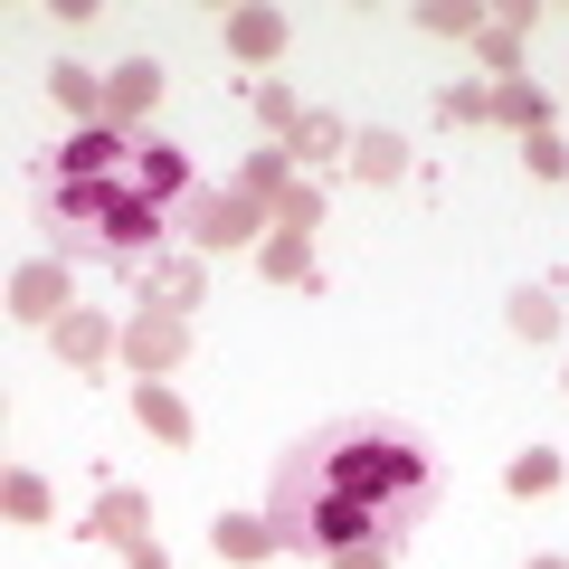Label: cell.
Here are the masks:
<instances>
[{
	"mask_svg": "<svg viewBox=\"0 0 569 569\" xmlns=\"http://www.w3.org/2000/svg\"><path fill=\"white\" fill-rule=\"evenodd\" d=\"M560 456H550V447H531V456H512V475H503V493H512V503H550V493H560Z\"/></svg>",
	"mask_w": 569,
	"mask_h": 569,
	"instance_id": "d6986e66",
	"label": "cell"
},
{
	"mask_svg": "<svg viewBox=\"0 0 569 569\" xmlns=\"http://www.w3.org/2000/svg\"><path fill=\"white\" fill-rule=\"evenodd\" d=\"M86 531L96 541H152V493H133V485H114V493H96V512H86Z\"/></svg>",
	"mask_w": 569,
	"mask_h": 569,
	"instance_id": "9c48e42d",
	"label": "cell"
},
{
	"mask_svg": "<svg viewBox=\"0 0 569 569\" xmlns=\"http://www.w3.org/2000/svg\"><path fill=\"white\" fill-rule=\"evenodd\" d=\"M228 48H238L247 67H276L284 58V20L276 10H228Z\"/></svg>",
	"mask_w": 569,
	"mask_h": 569,
	"instance_id": "4fadbf2b",
	"label": "cell"
},
{
	"mask_svg": "<svg viewBox=\"0 0 569 569\" xmlns=\"http://www.w3.org/2000/svg\"><path fill=\"white\" fill-rule=\"evenodd\" d=\"M257 219H266V209L247 200V190H200V200H190V219H181V238L209 247V257H228V247L257 238Z\"/></svg>",
	"mask_w": 569,
	"mask_h": 569,
	"instance_id": "3957f363",
	"label": "cell"
},
{
	"mask_svg": "<svg viewBox=\"0 0 569 569\" xmlns=\"http://www.w3.org/2000/svg\"><path fill=\"white\" fill-rule=\"evenodd\" d=\"M39 200L58 219L67 257H96L114 276L142 284V266H162V238L190 219L200 181H190V152L162 133H123V123H77L67 142L39 152Z\"/></svg>",
	"mask_w": 569,
	"mask_h": 569,
	"instance_id": "7a4b0ae2",
	"label": "cell"
},
{
	"mask_svg": "<svg viewBox=\"0 0 569 569\" xmlns=\"http://www.w3.org/2000/svg\"><path fill=\"white\" fill-rule=\"evenodd\" d=\"M209 305V266H190V257H162V266H142V313H200Z\"/></svg>",
	"mask_w": 569,
	"mask_h": 569,
	"instance_id": "8992f818",
	"label": "cell"
},
{
	"mask_svg": "<svg viewBox=\"0 0 569 569\" xmlns=\"http://www.w3.org/2000/svg\"><path fill=\"white\" fill-rule=\"evenodd\" d=\"M257 276H266V284H313V247L276 228V238H266V266H257Z\"/></svg>",
	"mask_w": 569,
	"mask_h": 569,
	"instance_id": "603a6c76",
	"label": "cell"
},
{
	"mask_svg": "<svg viewBox=\"0 0 569 569\" xmlns=\"http://www.w3.org/2000/svg\"><path fill=\"white\" fill-rule=\"evenodd\" d=\"M123 361H133L142 380H171V370L190 361V323L181 313H133V323H123Z\"/></svg>",
	"mask_w": 569,
	"mask_h": 569,
	"instance_id": "277c9868",
	"label": "cell"
},
{
	"mask_svg": "<svg viewBox=\"0 0 569 569\" xmlns=\"http://www.w3.org/2000/svg\"><path fill=\"white\" fill-rule=\"evenodd\" d=\"M10 313H20V323H58V313H77V305H67V257L10 266Z\"/></svg>",
	"mask_w": 569,
	"mask_h": 569,
	"instance_id": "5b68a950",
	"label": "cell"
},
{
	"mask_svg": "<svg viewBox=\"0 0 569 569\" xmlns=\"http://www.w3.org/2000/svg\"><path fill=\"white\" fill-rule=\"evenodd\" d=\"M133 418H142V437L190 447V408H181V389H171V380H142V389H133Z\"/></svg>",
	"mask_w": 569,
	"mask_h": 569,
	"instance_id": "8fae6325",
	"label": "cell"
},
{
	"mask_svg": "<svg viewBox=\"0 0 569 569\" xmlns=\"http://www.w3.org/2000/svg\"><path fill=\"white\" fill-rule=\"evenodd\" d=\"M219 560H238V569H257L266 550H284V531H276V512H219Z\"/></svg>",
	"mask_w": 569,
	"mask_h": 569,
	"instance_id": "30bf717a",
	"label": "cell"
},
{
	"mask_svg": "<svg viewBox=\"0 0 569 569\" xmlns=\"http://www.w3.org/2000/svg\"><path fill=\"white\" fill-rule=\"evenodd\" d=\"M295 181V152H284V142H257V152H247V171H238V190L257 209H276V190Z\"/></svg>",
	"mask_w": 569,
	"mask_h": 569,
	"instance_id": "ac0fdd59",
	"label": "cell"
},
{
	"mask_svg": "<svg viewBox=\"0 0 569 569\" xmlns=\"http://www.w3.org/2000/svg\"><path fill=\"white\" fill-rule=\"evenodd\" d=\"M0 512H10V522H48V475L39 466H10V475H0Z\"/></svg>",
	"mask_w": 569,
	"mask_h": 569,
	"instance_id": "7402d4cb",
	"label": "cell"
},
{
	"mask_svg": "<svg viewBox=\"0 0 569 569\" xmlns=\"http://www.w3.org/2000/svg\"><path fill=\"white\" fill-rule=\"evenodd\" d=\"M522 29H531V10H503V20H485V39H475V58L493 67V86L522 77Z\"/></svg>",
	"mask_w": 569,
	"mask_h": 569,
	"instance_id": "5bb4252c",
	"label": "cell"
},
{
	"mask_svg": "<svg viewBox=\"0 0 569 569\" xmlns=\"http://www.w3.org/2000/svg\"><path fill=\"white\" fill-rule=\"evenodd\" d=\"M266 512H276L284 550H313V560H332V550H399L437 512V456L380 418H332L284 447L276 485H266Z\"/></svg>",
	"mask_w": 569,
	"mask_h": 569,
	"instance_id": "6da1fadb",
	"label": "cell"
},
{
	"mask_svg": "<svg viewBox=\"0 0 569 569\" xmlns=\"http://www.w3.org/2000/svg\"><path fill=\"white\" fill-rule=\"evenodd\" d=\"M266 219H276L284 238H313V219H323V190H305V181H284V190H276V209H266Z\"/></svg>",
	"mask_w": 569,
	"mask_h": 569,
	"instance_id": "cb8c5ba5",
	"label": "cell"
},
{
	"mask_svg": "<svg viewBox=\"0 0 569 569\" xmlns=\"http://www.w3.org/2000/svg\"><path fill=\"white\" fill-rule=\"evenodd\" d=\"M123 569H171V560H162L152 541H133V550H123Z\"/></svg>",
	"mask_w": 569,
	"mask_h": 569,
	"instance_id": "83f0119b",
	"label": "cell"
},
{
	"mask_svg": "<svg viewBox=\"0 0 569 569\" xmlns=\"http://www.w3.org/2000/svg\"><path fill=\"white\" fill-rule=\"evenodd\" d=\"M493 123H503V133H550V96H541V86H531V77H512V86H493Z\"/></svg>",
	"mask_w": 569,
	"mask_h": 569,
	"instance_id": "9a60e30c",
	"label": "cell"
},
{
	"mask_svg": "<svg viewBox=\"0 0 569 569\" xmlns=\"http://www.w3.org/2000/svg\"><path fill=\"white\" fill-rule=\"evenodd\" d=\"M531 569H569V560H531Z\"/></svg>",
	"mask_w": 569,
	"mask_h": 569,
	"instance_id": "f1b7e54d",
	"label": "cell"
},
{
	"mask_svg": "<svg viewBox=\"0 0 569 569\" xmlns=\"http://www.w3.org/2000/svg\"><path fill=\"white\" fill-rule=\"evenodd\" d=\"M323 569H389V550H332Z\"/></svg>",
	"mask_w": 569,
	"mask_h": 569,
	"instance_id": "4316f807",
	"label": "cell"
},
{
	"mask_svg": "<svg viewBox=\"0 0 569 569\" xmlns=\"http://www.w3.org/2000/svg\"><path fill=\"white\" fill-rule=\"evenodd\" d=\"M284 152H295V162H342L351 133H342V114H313V104H305V123L284 133Z\"/></svg>",
	"mask_w": 569,
	"mask_h": 569,
	"instance_id": "e0dca14e",
	"label": "cell"
},
{
	"mask_svg": "<svg viewBox=\"0 0 569 569\" xmlns=\"http://www.w3.org/2000/svg\"><path fill=\"white\" fill-rule=\"evenodd\" d=\"M512 332H522V342H560V295H550V284H522V295H512Z\"/></svg>",
	"mask_w": 569,
	"mask_h": 569,
	"instance_id": "44dd1931",
	"label": "cell"
},
{
	"mask_svg": "<svg viewBox=\"0 0 569 569\" xmlns=\"http://www.w3.org/2000/svg\"><path fill=\"white\" fill-rule=\"evenodd\" d=\"M437 114H447L456 133H475V123H493V86H447V96H437Z\"/></svg>",
	"mask_w": 569,
	"mask_h": 569,
	"instance_id": "d4e9b609",
	"label": "cell"
},
{
	"mask_svg": "<svg viewBox=\"0 0 569 569\" xmlns=\"http://www.w3.org/2000/svg\"><path fill=\"white\" fill-rule=\"evenodd\" d=\"M152 104H162V67H152V58H123L114 77H104V114H114L123 133H142V114H152Z\"/></svg>",
	"mask_w": 569,
	"mask_h": 569,
	"instance_id": "52a82bcc",
	"label": "cell"
},
{
	"mask_svg": "<svg viewBox=\"0 0 569 569\" xmlns=\"http://www.w3.org/2000/svg\"><path fill=\"white\" fill-rule=\"evenodd\" d=\"M351 181L399 190V181H408V142H399V133H351Z\"/></svg>",
	"mask_w": 569,
	"mask_h": 569,
	"instance_id": "7c38bea8",
	"label": "cell"
},
{
	"mask_svg": "<svg viewBox=\"0 0 569 569\" xmlns=\"http://www.w3.org/2000/svg\"><path fill=\"white\" fill-rule=\"evenodd\" d=\"M522 162H531V181H569V142H560V133H531Z\"/></svg>",
	"mask_w": 569,
	"mask_h": 569,
	"instance_id": "484cf974",
	"label": "cell"
},
{
	"mask_svg": "<svg viewBox=\"0 0 569 569\" xmlns=\"http://www.w3.org/2000/svg\"><path fill=\"white\" fill-rule=\"evenodd\" d=\"M48 104H58V114H104V77H86L77 58H58L48 67Z\"/></svg>",
	"mask_w": 569,
	"mask_h": 569,
	"instance_id": "ffe728a7",
	"label": "cell"
},
{
	"mask_svg": "<svg viewBox=\"0 0 569 569\" xmlns=\"http://www.w3.org/2000/svg\"><path fill=\"white\" fill-rule=\"evenodd\" d=\"M493 10H475V0H427V10H408V29L418 39H485Z\"/></svg>",
	"mask_w": 569,
	"mask_h": 569,
	"instance_id": "2e32d148",
	"label": "cell"
},
{
	"mask_svg": "<svg viewBox=\"0 0 569 569\" xmlns=\"http://www.w3.org/2000/svg\"><path fill=\"white\" fill-rule=\"evenodd\" d=\"M114 351H123V332L104 323V313H86V305L58 313V361H67V370H104Z\"/></svg>",
	"mask_w": 569,
	"mask_h": 569,
	"instance_id": "ba28073f",
	"label": "cell"
}]
</instances>
